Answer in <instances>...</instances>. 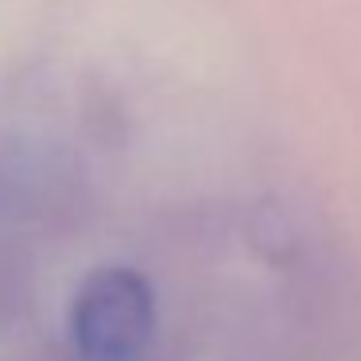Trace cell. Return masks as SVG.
Wrapping results in <instances>:
<instances>
[{
    "mask_svg": "<svg viewBox=\"0 0 361 361\" xmlns=\"http://www.w3.org/2000/svg\"><path fill=\"white\" fill-rule=\"evenodd\" d=\"M156 334V295L133 268H97L71 307V338L82 361H144Z\"/></svg>",
    "mask_w": 361,
    "mask_h": 361,
    "instance_id": "cell-1",
    "label": "cell"
}]
</instances>
